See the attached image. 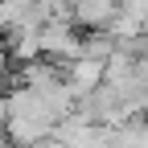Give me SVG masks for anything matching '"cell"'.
<instances>
[{"instance_id":"obj_3","label":"cell","mask_w":148,"mask_h":148,"mask_svg":"<svg viewBox=\"0 0 148 148\" xmlns=\"http://www.w3.org/2000/svg\"><path fill=\"white\" fill-rule=\"evenodd\" d=\"M70 12L82 29H107L119 12V0H70Z\"/></svg>"},{"instance_id":"obj_1","label":"cell","mask_w":148,"mask_h":148,"mask_svg":"<svg viewBox=\"0 0 148 148\" xmlns=\"http://www.w3.org/2000/svg\"><path fill=\"white\" fill-rule=\"evenodd\" d=\"M82 49H86V29L74 21V16H49L45 29H41V53L53 62H74V58H82Z\"/></svg>"},{"instance_id":"obj_2","label":"cell","mask_w":148,"mask_h":148,"mask_svg":"<svg viewBox=\"0 0 148 148\" xmlns=\"http://www.w3.org/2000/svg\"><path fill=\"white\" fill-rule=\"evenodd\" d=\"M66 78H70V86L78 90V95H90V90H99V86L107 82V62L82 53V58L66 62Z\"/></svg>"}]
</instances>
